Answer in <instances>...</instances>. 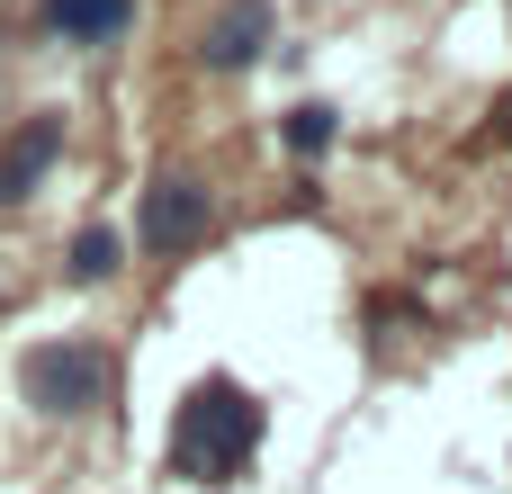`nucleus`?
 Segmentation results:
<instances>
[{
	"instance_id": "1",
	"label": "nucleus",
	"mask_w": 512,
	"mask_h": 494,
	"mask_svg": "<svg viewBox=\"0 0 512 494\" xmlns=\"http://www.w3.org/2000/svg\"><path fill=\"white\" fill-rule=\"evenodd\" d=\"M261 450V405L234 387V378H207V387H189V405H180V432H171V459H180V477H198V486H225L243 459Z\"/></svg>"
},
{
	"instance_id": "2",
	"label": "nucleus",
	"mask_w": 512,
	"mask_h": 494,
	"mask_svg": "<svg viewBox=\"0 0 512 494\" xmlns=\"http://www.w3.org/2000/svg\"><path fill=\"white\" fill-rule=\"evenodd\" d=\"M18 387H27V405L36 414H90L99 396H108V360H99V342H36L27 360H18Z\"/></svg>"
},
{
	"instance_id": "3",
	"label": "nucleus",
	"mask_w": 512,
	"mask_h": 494,
	"mask_svg": "<svg viewBox=\"0 0 512 494\" xmlns=\"http://www.w3.org/2000/svg\"><path fill=\"white\" fill-rule=\"evenodd\" d=\"M207 225H216V198H207V180H189V171H162V180L144 189V207H135V243H144L153 261L198 252Z\"/></svg>"
},
{
	"instance_id": "4",
	"label": "nucleus",
	"mask_w": 512,
	"mask_h": 494,
	"mask_svg": "<svg viewBox=\"0 0 512 494\" xmlns=\"http://www.w3.org/2000/svg\"><path fill=\"white\" fill-rule=\"evenodd\" d=\"M270 0H216L207 18H198V63L207 72H252L261 63V45H270Z\"/></svg>"
},
{
	"instance_id": "5",
	"label": "nucleus",
	"mask_w": 512,
	"mask_h": 494,
	"mask_svg": "<svg viewBox=\"0 0 512 494\" xmlns=\"http://www.w3.org/2000/svg\"><path fill=\"white\" fill-rule=\"evenodd\" d=\"M54 162H63V117H54V108L18 117V126H9V144H0V207H18Z\"/></svg>"
},
{
	"instance_id": "6",
	"label": "nucleus",
	"mask_w": 512,
	"mask_h": 494,
	"mask_svg": "<svg viewBox=\"0 0 512 494\" xmlns=\"http://www.w3.org/2000/svg\"><path fill=\"white\" fill-rule=\"evenodd\" d=\"M45 18H54L63 45H108V36L135 18V0H45Z\"/></svg>"
},
{
	"instance_id": "7",
	"label": "nucleus",
	"mask_w": 512,
	"mask_h": 494,
	"mask_svg": "<svg viewBox=\"0 0 512 494\" xmlns=\"http://www.w3.org/2000/svg\"><path fill=\"white\" fill-rule=\"evenodd\" d=\"M63 270H72L81 288H108V279L126 270V234H117V225H81L72 252H63Z\"/></svg>"
},
{
	"instance_id": "8",
	"label": "nucleus",
	"mask_w": 512,
	"mask_h": 494,
	"mask_svg": "<svg viewBox=\"0 0 512 494\" xmlns=\"http://www.w3.org/2000/svg\"><path fill=\"white\" fill-rule=\"evenodd\" d=\"M342 135V117L324 108V99H306V108H288V153H324Z\"/></svg>"
},
{
	"instance_id": "9",
	"label": "nucleus",
	"mask_w": 512,
	"mask_h": 494,
	"mask_svg": "<svg viewBox=\"0 0 512 494\" xmlns=\"http://www.w3.org/2000/svg\"><path fill=\"white\" fill-rule=\"evenodd\" d=\"M495 126H504V135H512V99H504V108H495Z\"/></svg>"
}]
</instances>
